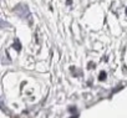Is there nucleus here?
I'll return each mask as SVG.
<instances>
[{
    "label": "nucleus",
    "instance_id": "1",
    "mask_svg": "<svg viewBox=\"0 0 127 118\" xmlns=\"http://www.w3.org/2000/svg\"><path fill=\"white\" fill-rule=\"evenodd\" d=\"M14 11H15L20 18L29 20V21H30V25H31V16H30V11H29V9H28V6H26V5L20 4V5H18V6L14 9Z\"/></svg>",
    "mask_w": 127,
    "mask_h": 118
},
{
    "label": "nucleus",
    "instance_id": "2",
    "mask_svg": "<svg viewBox=\"0 0 127 118\" xmlns=\"http://www.w3.org/2000/svg\"><path fill=\"white\" fill-rule=\"evenodd\" d=\"M13 47H14L16 51L20 52V50H21V44H20L19 39H15V41H14V44H13Z\"/></svg>",
    "mask_w": 127,
    "mask_h": 118
},
{
    "label": "nucleus",
    "instance_id": "3",
    "mask_svg": "<svg viewBox=\"0 0 127 118\" xmlns=\"http://www.w3.org/2000/svg\"><path fill=\"white\" fill-rule=\"evenodd\" d=\"M106 76H107V75H106V72H105V71H102V72L98 75V80H100V81H105V80H106Z\"/></svg>",
    "mask_w": 127,
    "mask_h": 118
},
{
    "label": "nucleus",
    "instance_id": "4",
    "mask_svg": "<svg viewBox=\"0 0 127 118\" xmlns=\"http://www.w3.org/2000/svg\"><path fill=\"white\" fill-rule=\"evenodd\" d=\"M87 69H95V64H91V62H90V64L87 65Z\"/></svg>",
    "mask_w": 127,
    "mask_h": 118
},
{
    "label": "nucleus",
    "instance_id": "5",
    "mask_svg": "<svg viewBox=\"0 0 127 118\" xmlns=\"http://www.w3.org/2000/svg\"><path fill=\"white\" fill-rule=\"evenodd\" d=\"M71 1H72V0H67V1H66V4H67V5H70V4H71Z\"/></svg>",
    "mask_w": 127,
    "mask_h": 118
},
{
    "label": "nucleus",
    "instance_id": "6",
    "mask_svg": "<svg viewBox=\"0 0 127 118\" xmlns=\"http://www.w3.org/2000/svg\"><path fill=\"white\" fill-rule=\"evenodd\" d=\"M77 117H79V116H77V114H76V116H74V117H72V118H77Z\"/></svg>",
    "mask_w": 127,
    "mask_h": 118
},
{
    "label": "nucleus",
    "instance_id": "7",
    "mask_svg": "<svg viewBox=\"0 0 127 118\" xmlns=\"http://www.w3.org/2000/svg\"><path fill=\"white\" fill-rule=\"evenodd\" d=\"M126 15H127V8H126Z\"/></svg>",
    "mask_w": 127,
    "mask_h": 118
}]
</instances>
